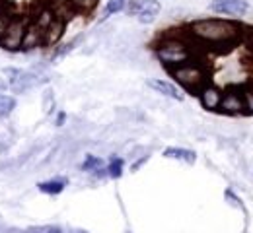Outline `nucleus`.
Listing matches in <instances>:
<instances>
[{"instance_id":"9","label":"nucleus","mask_w":253,"mask_h":233,"mask_svg":"<svg viewBox=\"0 0 253 233\" xmlns=\"http://www.w3.org/2000/svg\"><path fill=\"white\" fill-rule=\"evenodd\" d=\"M148 86H150L152 90H156L158 94H162V96L171 98V100H175V101H183V98H185L177 86H173L171 82H166V80H150Z\"/></svg>"},{"instance_id":"24","label":"nucleus","mask_w":253,"mask_h":233,"mask_svg":"<svg viewBox=\"0 0 253 233\" xmlns=\"http://www.w3.org/2000/svg\"><path fill=\"white\" fill-rule=\"evenodd\" d=\"M252 90H253V88H252Z\"/></svg>"},{"instance_id":"6","label":"nucleus","mask_w":253,"mask_h":233,"mask_svg":"<svg viewBox=\"0 0 253 233\" xmlns=\"http://www.w3.org/2000/svg\"><path fill=\"white\" fill-rule=\"evenodd\" d=\"M211 10L226 16H244L248 12V2L246 0H212Z\"/></svg>"},{"instance_id":"5","label":"nucleus","mask_w":253,"mask_h":233,"mask_svg":"<svg viewBox=\"0 0 253 233\" xmlns=\"http://www.w3.org/2000/svg\"><path fill=\"white\" fill-rule=\"evenodd\" d=\"M26 28H28L26 20H22V18H16V16H14V20L10 22V26H8V30H6V33L0 37V47H2V49H10V51L20 49V47H22L24 33H26Z\"/></svg>"},{"instance_id":"12","label":"nucleus","mask_w":253,"mask_h":233,"mask_svg":"<svg viewBox=\"0 0 253 233\" xmlns=\"http://www.w3.org/2000/svg\"><path fill=\"white\" fill-rule=\"evenodd\" d=\"M164 158L179 160V162H185V164H195L197 162V154L193 150H185V148H166Z\"/></svg>"},{"instance_id":"4","label":"nucleus","mask_w":253,"mask_h":233,"mask_svg":"<svg viewBox=\"0 0 253 233\" xmlns=\"http://www.w3.org/2000/svg\"><path fill=\"white\" fill-rule=\"evenodd\" d=\"M126 10L130 16H136L140 24H152L158 18L162 6L158 0H130Z\"/></svg>"},{"instance_id":"14","label":"nucleus","mask_w":253,"mask_h":233,"mask_svg":"<svg viewBox=\"0 0 253 233\" xmlns=\"http://www.w3.org/2000/svg\"><path fill=\"white\" fill-rule=\"evenodd\" d=\"M14 109H16V98L0 94V119H8Z\"/></svg>"},{"instance_id":"15","label":"nucleus","mask_w":253,"mask_h":233,"mask_svg":"<svg viewBox=\"0 0 253 233\" xmlns=\"http://www.w3.org/2000/svg\"><path fill=\"white\" fill-rule=\"evenodd\" d=\"M107 175L113 177V179H119L123 175V160L121 158H111L109 160V166H107Z\"/></svg>"},{"instance_id":"13","label":"nucleus","mask_w":253,"mask_h":233,"mask_svg":"<svg viewBox=\"0 0 253 233\" xmlns=\"http://www.w3.org/2000/svg\"><path fill=\"white\" fill-rule=\"evenodd\" d=\"M66 187V179H51V181H43L37 185V189L45 195H61Z\"/></svg>"},{"instance_id":"17","label":"nucleus","mask_w":253,"mask_h":233,"mask_svg":"<svg viewBox=\"0 0 253 233\" xmlns=\"http://www.w3.org/2000/svg\"><path fill=\"white\" fill-rule=\"evenodd\" d=\"M126 0H107V6H105V10H103V16L107 18V16H111V14H117V12H121L123 8H125Z\"/></svg>"},{"instance_id":"19","label":"nucleus","mask_w":253,"mask_h":233,"mask_svg":"<svg viewBox=\"0 0 253 233\" xmlns=\"http://www.w3.org/2000/svg\"><path fill=\"white\" fill-rule=\"evenodd\" d=\"M14 20V16L6 10L4 14H0V37L6 33V30H8V26H10V22Z\"/></svg>"},{"instance_id":"10","label":"nucleus","mask_w":253,"mask_h":233,"mask_svg":"<svg viewBox=\"0 0 253 233\" xmlns=\"http://www.w3.org/2000/svg\"><path fill=\"white\" fill-rule=\"evenodd\" d=\"M41 43H43V30H41L37 24H28L20 49H35V47H39Z\"/></svg>"},{"instance_id":"11","label":"nucleus","mask_w":253,"mask_h":233,"mask_svg":"<svg viewBox=\"0 0 253 233\" xmlns=\"http://www.w3.org/2000/svg\"><path fill=\"white\" fill-rule=\"evenodd\" d=\"M63 30H64V22L55 18V20L43 30V43H47V45L57 43V41L61 39V35H63Z\"/></svg>"},{"instance_id":"22","label":"nucleus","mask_w":253,"mask_h":233,"mask_svg":"<svg viewBox=\"0 0 253 233\" xmlns=\"http://www.w3.org/2000/svg\"><path fill=\"white\" fill-rule=\"evenodd\" d=\"M8 10V4H6V0H0V14H4Z\"/></svg>"},{"instance_id":"18","label":"nucleus","mask_w":253,"mask_h":233,"mask_svg":"<svg viewBox=\"0 0 253 233\" xmlns=\"http://www.w3.org/2000/svg\"><path fill=\"white\" fill-rule=\"evenodd\" d=\"M68 2L72 4V8L82 10V12L92 10V8H95V4H97V0H68Z\"/></svg>"},{"instance_id":"21","label":"nucleus","mask_w":253,"mask_h":233,"mask_svg":"<svg viewBox=\"0 0 253 233\" xmlns=\"http://www.w3.org/2000/svg\"><path fill=\"white\" fill-rule=\"evenodd\" d=\"M64 119H66L64 113H59V115H57V125H59V127H63L64 125Z\"/></svg>"},{"instance_id":"2","label":"nucleus","mask_w":253,"mask_h":233,"mask_svg":"<svg viewBox=\"0 0 253 233\" xmlns=\"http://www.w3.org/2000/svg\"><path fill=\"white\" fill-rule=\"evenodd\" d=\"M156 55H158V59L164 65H168V67L171 68L179 67V65H187V63H191V57H193V53H191V49L187 47V43H183L179 39H168V41H164L162 45H158Z\"/></svg>"},{"instance_id":"3","label":"nucleus","mask_w":253,"mask_h":233,"mask_svg":"<svg viewBox=\"0 0 253 233\" xmlns=\"http://www.w3.org/2000/svg\"><path fill=\"white\" fill-rule=\"evenodd\" d=\"M171 74H173V78L185 88V90H189V92H197V90H201L203 86H205V72L201 70L199 67H195V65H179V67H173L171 68Z\"/></svg>"},{"instance_id":"20","label":"nucleus","mask_w":253,"mask_h":233,"mask_svg":"<svg viewBox=\"0 0 253 233\" xmlns=\"http://www.w3.org/2000/svg\"><path fill=\"white\" fill-rule=\"evenodd\" d=\"M244 96V103H246V111H252L253 113V90H248Z\"/></svg>"},{"instance_id":"7","label":"nucleus","mask_w":253,"mask_h":233,"mask_svg":"<svg viewBox=\"0 0 253 233\" xmlns=\"http://www.w3.org/2000/svg\"><path fill=\"white\" fill-rule=\"evenodd\" d=\"M199 100H201V105L207 111H216L220 107L222 92L218 88H214V86H203L199 90Z\"/></svg>"},{"instance_id":"8","label":"nucleus","mask_w":253,"mask_h":233,"mask_svg":"<svg viewBox=\"0 0 253 233\" xmlns=\"http://www.w3.org/2000/svg\"><path fill=\"white\" fill-rule=\"evenodd\" d=\"M222 111L226 113H244L246 111V103H244V96L238 94V92H230V94H224L220 101Z\"/></svg>"},{"instance_id":"1","label":"nucleus","mask_w":253,"mask_h":233,"mask_svg":"<svg viewBox=\"0 0 253 233\" xmlns=\"http://www.w3.org/2000/svg\"><path fill=\"white\" fill-rule=\"evenodd\" d=\"M189 32L195 39L211 45H228L234 43L240 35V28L234 22L220 20V18H209V20H197L189 26Z\"/></svg>"},{"instance_id":"16","label":"nucleus","mask_w":253,"mask_h":233,"mask_svg":"<svg viewBox=\"0 0 253 233\" xmlns=\"http://www.w3.org/2000/svg\"><path fill=\"white\" fill-rule=\"evenodd\" d=\"M103 169V160L95 158V156H86L84 164H82V171H101Z\"/></svg>"},{"instance_id":"23","label":"nucleus","mask_w":253,"mask_h":233,"mask_svg":"<svg viewBox=\"0 0 253 233\" xmlns=\"http://www.w3.org/2000/svg\"><path fill=\"white\" fill-rule=\"evenodd\" d=\"M47 233H63V232H61V228H49Z\"/></svg>"}]
</instances>
